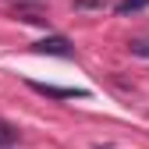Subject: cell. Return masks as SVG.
Listing matches in <instances>:
<instances>
[{"label":"cell","instance_id":"cell-1","mask_svg":"<svg viewBox=\"0 0 149 149\" xmlns=\"http://www.w3.org/2000/svg\"><path fill=\"white\" fill-rule=\"evenodd\" d=\"M32 92H39V96H50V100H82L89 96L85 89H64V85H46V82H29Z\"/></svg>","mask_w":149,"mask_h":149},{"label":"cell","instance_id":"cell-2","mask_svg":"<svg viewBox=\"0 0 149 149\" xmlns=\"http://www.w3.org/2000/svg\"><path fill=\"white\" fill-rule=\"evenodd\" d=\"M32 50L36 53H50V57H71V43L64 36H46V39H39Z\"/></svg>","mask_w":149,"mask_h":149},{"label":"cell","instance_id":"cell-3","mask_svg":"<svg viewBox=\"0 0 149 149\" xmlns=\"http://www.w3.org/2000/svg\"><path fill=\"white\" fill-rule=\"evenodd\" d=\"M142 7H149V0H121L114 11L117 14H132V11H142Z\"/></svg>","mask_w":149,"mask_h":149},{"label":"cell","instance_id":"cell-4","mask_svg":"<svg viewBox=\"0 0 149 149\" xmlns=\"http://www.w3.org/2000/svg\"><path fill=\"white\" fill-rule=\"evenodd\" d=\"M14 139H18V132H14V128H11L7 121H0V149H7Z\"/></svg>","mask_w":149,"mask_h":149},{"label":"cell","instance_id":"cell-5","mask_svg":"<svg viewBox=\"0 0 149 149\" xmlns=\"http://www.w3.org/2000/svg\"><path fill=\"white\" fill-rule=\"evenodd\" d=\"M128 50H132L135 57H149V39H132V43H128Z\"/></svg>","mask_w":149,"mask_h":149}]
</instances>
